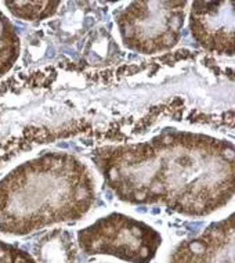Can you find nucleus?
<instances>
[{
	"instance_id": "obj_1",
	"label": "nucleus",
	"mask_w": 235,
	"mask_h": 263,
	"mask_svg": "<svg viewBox=\"0 0 235 263\" xmlns=\"http://www.w3.org/2000/svg\"><path fill=\"white\" fill-rule=\"evenodd\" d=\"M94 161L129 204L205 216L234 195V145L205 135L166 132L147 143L100 148Z\"/></svg>"
},
{
	"instance_id": "obj_2",
	"label": "nucleus",
	"mask_w": 235,
	"mask_h": 263,
	"mask_svg": "<svg viewBox=\"0 0 235 263\" xmlns=\"http://www.w3.org/2000/svg\"><path fill=\"white\" fill-rule=\"evenodd\" d=\"M94 180L71 154L46 153L0 180V233L25 236L83 218L94 204Z\"/></svg>"
},
{
	"instance_id": "obj_3",
	"label": "nucleus",
	"mask_w": 235,
	"mask_h": 263,
	"mask_svg": "<svg viewBox=\"0 0 235 263\" xmlns=\"http://www.w3.org/2000/svg\"><path fill=\"white\" fill-rule=\"evenodd\" d=\"M87 255H109L130 263H149L162 245L154 227L123 213H111L77 233Z\"/></svg>"
},
{
	"instance_id": "obj_4",
	"label": "nucleus",
	"mask_w": 235,
	"mask_h": 263,
	"mask_svg": "<svg viewBox=\"0 0 235 263\" xmlns=\"http://www.w3.org/2000/svg\"><path fill=\"white\" fill-rule=\"evenodd\" d=\"M187 2H133L118 14V28L127 49L154 54L180 41Z\"/></svg>"
},
{
	"instance_id": "obj_5",
	"label": "nucleus",
	"mask_w": 235,
	"mask_h": 263,
	"mask_svg": "<svg viewBox=\"0 0 235 263\" xmlns=\"http://www.w3.org/2000/svg\"><path fill=\"white\" fill-rule=\"evenodd\" d=\"M190 28L192 37L204 49L234 54V2H194Z\"/></svg>"
},
{
	"instance_id": "obj_6",
	"label": "nucleus",
	"mask_w": 235,
	"mask_h": 263,
	"mask_svg": "<svg viewBox=\"0 0 235 263\" xmlns=\"http://www.w3.org/2000/svg\"><path fill=\"white\" fill-rule=\"evenodd\" d=\"M169 263H234V215L177 247Z\"/></svg>"
},
{
	"instance_id": "obj_7",
	"label": "nucleus",
	"mask_w": 235,
	"mask_h": 263,
	"mask_svg": "<svg viewBox=\"0 0 235 263\" xmlns=\"http://www.w3.org/2000/svg\"><path fill=\"white\" fill-rule=\"evenodd\" d=\"M75 248L68 233L53 232L46 236L36 247V255L41 263H73Z\"/></svg>"
},
{
	"instance_id": "obj_8",
	"label": "nucleus",
	"mask_w": 235,
	"mask_h": 263,
	"mask_svg": "<svg viewBox=\"0 0 235 263\" xmlns=\"http://www.w3.org/2000/svg\"><path fill=\"white\" fill-rule=\"evenodd\" d=\"M18 55V33L10 20L0 11V78L13 68Z\"/></svg>"
},
{
	"instance_id": "obj_9",
	"label": "nucleus",
	"mask_w": 235,
	"mask_h": 263,
	"mask_svg": "<svg viewBox=\"0 0 235 263\" xmlns=\"http://www.w3.org/2000/svg\"><path fill=\"white\" fill-rule=\"evenodd\" d=\"M5 6L18 18L37 21L51 17L58 10L60 2H5Z\"/></svg>"
},
{
	"instance_id": "obj_10",
	"label": "nucleus",
	"mask_w": 235,
	"mask_h": 263,
	"mask_svg": "<svg viewBox=\"0 0 235 263\" xmlns=\"http://www.w3.org/2000/svg\"><path fill=\"white\" fill-rule=\"evenodd\" d=\"M0 263H37L31 255L13 244L0 241Z\"/></svg>"
},
{
	"instance_id": "obj_11",
	"label": "nucleus",
	"mask_w": 235,
	"mask_h": 263,
	"mask_svg": "<svg viewBox=\"0 0 235 263\" xmlns=\"http://www.w3.org/2000/svg\"><path fill=\"white\" fill-rule=\"evenodd\" d=\"M0 161H2V159H0Z\"/></svg>"
}]
</instances>
